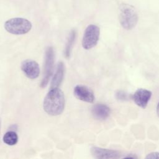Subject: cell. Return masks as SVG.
<instances>
[{"mask_svg": "<svg viewBox=\"0 0 159 159\" xmlns=\"http://www.w3.org/2000/svg\"><path fill=\"white\" fill-rule=\"evenodd\" d=\"M124 158H131V159H134V158H137V157L135 155H134L130 153V154H129L127 156L124 157Z\"/></svg>", "mask_w": 159, "mask_h": 159, "instance_id": "cell-16", "label": "cell"}, {"mask_svg": "<svg viewBox=\"0 0 159 159\" xmlns=\"http://www.w3.org/2000/svg\"><path fill=\"white\" fill-rule=\"evenodd\" d=\"M73 93L75 96L83 101L92 103L95 99L93 92L88 87L83 85H77L75 87Z\"/></svg>", "mask_w": 159, "mask_h": 159, "instance_id": "cell-8", "label": "cell"}, {"mask_svg": "<svg viewBox=\"0 0 159 159\" xmlns=\"http://www.w3.org/2000/svg\"><path fill=\"white\" fill-rule=\"evenodd\" d=\"M91 112L93 117L98 120H106L111 114L110 108L104 104H96L92 109Z\"/></svg>", "mask_w": 159, "mask_h": 159, "instance_id": "cell-10", "label": "cell"}, {"mask_svg": "<svg viewBox=\"0 0 159 159\" xmlns=\"http://www.w3.org/2000/svg\"><path fill=\"white\" fill-rule=\"evenodd\" d=\"M99 27L94 24L89 25L85 29L82 39V46L86 50H89L96 45L99 39Z\"/></svg>", "mask_w": 159, "mask_h": 159, "instance_id": "cell-4", "label": "cell"}, {"mask_svg": "<svg viewBox=\"0 0 159 159\" xmlns=\"http://www.w3.org/2000/svg\"><path fill=\"white\" fill-rule=\"evenodd\" d=\"M4 28L7 32L14 35H22L29 32L32 28L31 22L24 18L14 17L6 20Z\"/></svg>", "mask_w": 159, "mask_h": 159, "instance_id": "cell-3", "label": "cell"}, {"mask_svg": "<svg viewBox=\"0 0 159 159\" xmlns=\"http://www.w3.org/2000/svg\"><path fill=\"white\" fill-rule=\"evenodd\" d=\"M116 98L120 101H125L129 99V95L125 92L122 90H119L116 93Z\"/></svg>", "mask_w": 159, "mask_h": 159, "instance_id": "cell-14", "label": "cell"}, {"mask_svg": "<svg viewBox=\"0 0 159 159\" xmlns=\"http://www.w3.org/2000/svg\"><path fill=\"white\" fill-rule=\"evenodd\" d=\"M65 65L62 61H60L57 67L55 75L52 78L50 88L51 89L53 88H57L61 84L62 80L63 79L64 74H65Z\"/></svg>", "mask_w": 159, "mask_h": 159, "instance_id": "cell-11", "label": "cell"}, {"mask_svg": "<svg viewBox=\"0 0 159 159\" xmlns=\"http://www.w3.org/2000/svg\"><path fill=\"white\" fill-rule=\"evenodd\" d=\"M138 15L135 8L128 4H122L119 7V19L122 27L126 30H131L138 22Z\"/></svg>", "mask_w": 159, "mask_h": 159, "instance_id": "cell-2", "label": "cell"}, {"mask_svg": "<svg viewBox=\"0 0 159 159\" xmlns=\"http://www.w3.org/2000/svg\"><path fill=\"white\" fill-rule=\"evenodd\" d=\"M65 96L58 88L51 89L47 94L43 101L44 111L49 115H60L65 107Z\"/></svg>", "mask_w": 159, "mask_h": 159, "instance_id": "cell-1", "label": "cell"}, {"mask_svg": "<svg viewBox=\"0 0 159 159\" xmlns=\"http://www.w3.org/2000/svg\"><path fill=\"white\" fill-rule=\"evenodd\" d=\"M3 141L8 145H14L18 141V136L14 131H8L4 134Z\"/></svg>", "mask_w": 159, "mask_h": 159, "instance_id": "cell-13", "label": "cell"}, {"mask_svg": "<svg viewBox=\"0 0 159 159\" xmlns=\"http://www.w3.org/2000/svg\"><path fill=\"white\" fill-rule=\"evenodd\" d=\"M20 68L24 75L31 80L37 78L40 75L39 65L34 60L29 59L23 61Z\"/></svg>", "mask_w": 159, "mask_h": 159, "instance_id": "cell-6", "label": "cell"}, {"mask_svg": "<svg viewBox=\"0 0 159 159\" xmlns=\"http://www.w3.org/2000/svg\"><path fill=\"white\" fill-rule=\"evenodd\" d=\"M76 36V33L75 30H71V32L69 34L68 40H67V42H66V43L65 45V51H64L65 56L66 58H69V57L71 55V50H72L74 42L75 41Z\"/></svg>", "mask_w": 159, "mask_h": 159, "instance_id": "cell-12", "label": "cell"}, {"mask_svg": "<svg viewBox=\"0 0 159 159\" xmlns=\"http://www.w3.org/2000/svg\"><path fill=\"white\" fill-rule=\"evenodd\" d=\"M55 63V52L52 47H48L45 53L43 77L40 83V87L45 88L52 76Z\"/></svg>", "mask_w": 159, "mask_h": 159, "instance_id": "cell-5", "label": "cell"}, {"mask_svg": "<svg viewBox=\"0 0 159 159\" xmlns=\"http://www.w3.org/2000/svg\"><path fill=\"white\" fill-rule=\"evenodd\" d=\"M91 153L96 158H119L121 153L119 151L93 147L91 148Z\"/></svg>", "mask_w": 159, "mask_h": 159, "instance_id": "cell-9", "label": "cell"}, {"mask_svg": "<svg viewBox=\"0 0 159 159\" xmlns=\"http://www.w3.org/2000/svg\"><path fill=\"white\" fill-rule=\"evenodd\" d=\"M146 158H159V152H152L147 155Z\"/></svg>", "mask_w": 159, "mask_h": 159, "instance_id": "cell-15", "label": "cell"}, {"mask_svg": "<svg viewBox=\"0 0 159 159\" xmlns=\"http://www.w3.org/2000/svg\"><path fill=\"white\" fill-rule=\"evenodd\" d=\"M152 94L150 91L143 88H140L134 93L132 98L138 106L145 109L152 97Z\"/></svg>", "mask_w": 159, "mask_h": 159, "instance_id": "cell-7", "label": "cell"}, {"mask_svg": "<svg viewBox=\"0 0 159 159\" xmlns=\"http://www.w3.org/2000/svg\"><path fill=\"white\" fill-rule=\"evenodd\" d=\"M157 116L159 117V102L158 103L157 107Z\"/></svg>", "mask_w": 159, "mask_h": 159, "instance_id": "cell-17", "label": "cell"}]
</instances>
